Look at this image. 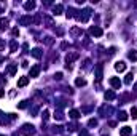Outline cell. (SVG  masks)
<instances>
[{
    "label": "cell",
    "mask_w": 137,
    "mask_h": 136,
    "mask_svg": "<svg viewBox=\"0 0 137 136\" xmlns=\"http://www.w3.org/2000/svg\"><path fill=\"white\" fill-rule=\"evenodd\" d=\"M34 133H35V126H34V125L26 123L22 128H21V134H24V136H30V134H34Z\"/></svg>",
    "instance_id": "cell-1"
},
{
    "label": "cell",
    "mask_w": 137,
    "mask_h": 136,
    "mask_svg": "<svg viewBox=\"0 0 137 136\" xmlns=\"http://www.w3.org/2000/svg\"><path fill=\"white\" fill-rule=\"evenodd\" d=\"M89 34H91V35H94V37H102L104 31L100 29L99 26H93V27H91V29H89Z\"/></svg>",
    "instance_id": "cell-2"
},
{
    "label": "cell",
    "mask_w": 137,
    "mask_h": 136,
    "mask_svg": "<svg viewBox=\"0 0 137 136\" xmlns=\"http://www.w3.org/2000/svg\"><path fill=\"white\" fill-rule=\"evenodd\" d=\"M75 59H78V53H69L67 54V56H66V62H67V64H72V62H74Z\"/></svg>",
    "instance_id": "cell-3"
},
{
    "label": "cell",
    "mask_w": 137,
    "mask_h": 136,
    "mask_svg": "<svg viewBox=\"0 0 137 136\" xmlns=\"http://www.w3.org/2000/svg\"><path fill=\"white\" fill-rule=\"evenodd\" d=\"M131 134H132L131 126H123V128H120V136H131Z\"/></svg>",
    "instance_id": "cell-4"
},
{
    "label": "cell",
    "mask_w": 137,
    "mask_h": 136,
    "mask_svg": "<svg viewBox=\"0 0 137 136\" xmlns=\"http://www.w3.org/2000/svg\"><path fill=\"white\" fill-rule=\"evenodd\" d=\"M108 82H110V85H112L113 88H120V87H121V80L118 78V77H112Z\"/></svg>",
    "instance_id": "cell-5"
},
{
    "label": "cell",
    "mask_w": 137,
    "mask_h": 136,
    "mask_svg": "<svg viewBox=\"0 0 137 136\" xmlns=\"http://www.w3.org/2000/svg\"><path fill=\"white\" fill-rule=\"evenodd\" d=\"M115 70H116V72H124V70H126V64H124L123 61L115 62Z\"/></svg>",
    "instance_id": "cell-6"
},
{
    "label": "cell",
    "mask_w": 137,
    "mask_h": 136,
    "mask_svg": "<svg viewBox=\"0 0 137 136\" xmlns=\"http://www.w3.org/2000/svg\"><path fill=\"white\" fill-rule=\"evenodd\" d=\"M27 83H29V77H19V80H18V87L19 88H22V87H26Z\"/></svg>",
    "instance_id": "cell-7"
},
{
    "label": "cell",
    "mask_w": 137,
    "mask_h": 136,
    "mask_svg": "<svg viewBox=\"0 0 137 136\" xmlns=\"http://www.w3.org/2000/svg\"><path fill=\"white\" fill-rule=\"evenodd\" d=\"M32 56H34L35 59H40V58L43 56V51H42L40 48H34V50H32Z\"/></svg>",
    "instance_id": "cell-8"
},
{
    "label": "cell",
    "mask_w": 137,
    "mask_h": 136,
    "mask_svg": "<svg viewBox=\"0 0 137 136\" xmlns=\"http://www.w3.org/2000/svg\"><path fill=\"white\" fill-rule=\"evenodd\" d=\"M38 74H40V66L35 64V66L30 69V77H38Z\"/></svg>",
    "instance_id": "cell-9"
},
{
    "label": "cell",
    "mask_w": 137,
    "mask_h": 136,
    "mask_svg": "<svg viewBox=\"0 0 137 136\" xmlns=\"http://www.w3.org/2000/svg\"><path fill=\"white\" fill-rule=\"evenodd\" d=\"M32 23V18L30 16H22L21 19H19V24L21 26H27V24H30Z\"/></svg>",
    "instance_id": "cell-10"
},
{
    "label": "cell",
    "mask_w": 137,
    "mask_h": 136,
    "mask_svg": "<svg viewBox=\"0 0 137 136\" xmlns=\"http://www.w3.org/2000/svg\"><path fill=\"white\" fill-rule=\"evenodd\" d=\"M104 98L107 99V101H112V99H115V93L112 91V90H108V91H105V95H104Z\"/></svg>",
    "instance_id": "cell-11"
},
{
    "label": "cell",
    "mask_w": 137,
    "mask_h": 136,
    "mask_svg": "<svg viewBox=\"0 0 137 136\" xmlns=\"http://www.w3.org/2000/svg\"><path fill=\"white\" fill-rule=\"evenodd\" d=\"M16 70H18V64H10V66H8V74H10V75H14Z\"/></svg>",
    "instance_id": "cell-12"
},
{
    "label": "cell",
    "mask_w": 137,
    "mask_h": 136,
    "mask_svg": "<svg viewBox=\"0 0 137 136\" xmlns=\"http://www.w3.org/2000/svg\"><path fill=\"white\" fill-rule=\"evenodd\" d=\"M69 117H70V119H74V120H77L78 117H80V112H78V111H75V109H72V111L69 112Z\"/></svg>",
    "instance_id": "cell-13"
},
{
    "label": "cell",
    "mask_w": 137,
    "mask_h": 136,
    "mask_svg": "<svg viewBox=\"0 0 137 136\" xmlns=\"http://www.w3.org/2000/svg\"><path fill=\"white\" fill-rule=\"evenodd\" d=\"M96 78H97V80L102 78V64H99V66L96 67Z\"/></svg>",
    "instance_id": "cell-14"
},
{
    "label": "cell",
    "mask_w": 137,
    "mask_h": 136,
    "mask_svg": "<svg viewBox=\"0 0 137 136\" xmlns=\"http://www.w3.org/2000/svg\"><path fill=\"white\" fill-rule=\"evenodd\" d=\"M53 11H54V15L58 16V15H61V13L64 11V6H62V5L59 3V5H56V6H54V10H53Z\"/></svg>",
    "instance_id": "cell-15"
},
{
    "label": "cell",
    "mask_w": 137,
    "mask_h": 136,
    "mask_svg": "<svg viewBox=\"0 0 137 136\" xmlns=\"http://www.w3.org/2000/svg\"><path fill=\"white\" fill-rule=\"evenodd\" d=\"M8 27V19L6 18H2V19H0V29H6Z\"/></svg>",
    "instance_id": "cell-16"
},
{
    "label": "cell",
    "mask_w": 137,
    "mask_h": 136,
    "mask_svg": "<svg viewBox=\"0 0 137 136\" xmlns=\"http://www.w3.org/2000/svg\"><path fill=\"white\" fill-rule=\"evenodd\" d=\"M24 8H26L27 11H29V10H34V8H35V2H27V3H24Z\"/></svg>",
    "instance_id": "cell-17"
},
{
    "label": "cell",
    "mask_w": 137,
    "mask_h": 136,
    "mask_svg": "<svg viewBox=\"0 0 137 136\" xmlns=\"http://www.w3.org/2000/svg\"><path fill=\"white\" fill-rule=\"evenodd\" d=\"M127 58L131 61H137V51H129L127 53Z\"/></svg>",
    "instance_id": "cell-18"
},
{
    "label": "cell",
    "mask_w": 137,
    "mask_h": 136,
    "mask_svg": "<svg viewBox=\"0 0 137 136\" xmlns=\"http://www.w3.org/2000/svg\"><path fill=\"white\" fill-rule=\"evenodd\" d=\"M75 85H77V87H85V85H86V80H85V78H77V80H75Z\"/></svg>",
    "instance_id": "cell-19"
},
{
    "label": "cell",
    "mask_w": 137,
    "mask_h": 136,
    "mask_svg": "<svg viewBox=\"0 0 137 136\" xmlns=\"http://www.w3.org/2000/svg\"><path fill=\"white\" fill-rule=\"evenodd\" d=\"M118 119H120L121 122H126L127 120V114L126 112H120V114H118Z\"/></svg>",
    "instance_id": "cell-20"
},
{
    "label": "cell",
    "mask_w": 137,
    "mask_h": 136,
    "mask_svg": "<svg viewBox=\"0 0 137 136\" xmlns=\"http://www.w3.org/2000/svg\"><path fill=\"white\" fill-rule=\"evenodd\" d=\"M54 119H56V120H64V114L58 111L56 114H54Z\"/></svg>",
    "instance_id": "cell-21"
},
{
    "label": "cell",
    "mask_w": 137,
    "mask_h": 136,
    "mask_svg": "<svg viewBox=\"0 0 137 136\" xmlns=\"http://www.w3.org/2000/svg\"><path fill=\"white\" fill-rule=\"evenodd\" d=\"M48 117H50V111H46V109H45V111L42 112V119H43V120H48Z\"/></svg>",
    "instance_id": "cell-22"
},
{
    "label": "cell",
    "mask_w": 137,
    "mask_h": 136,
    "mask_svg": "<svg viewBox=\"0 0 137 136\" xmlns=\"http://www.w3.org/2000/svg\"><path fill=\"white\" fill-rule=\"evenodd\" d=\"M10 48H11V51H16V50H18V43H16L14 40H11V43H10Z\"/></svg>",
    "instance_id": "cell-23"
},
{
    "label": "cell",
    "mask_w": 137,
    "mask_h": 136,
    "mask_svg": "<svg viewBox=\"0 0 137 136\" xmlns=\"http://www.w3.org/2000/svg\"><path fill=\"white\" fill-rule=\"evenodd\" d=\"M27 104H29V101H21L19 104H18V107H19V109H26Z\"/></svg>",
    "instance_id": "cell-24"
},
{
    "label": "cell",
    "mask_w": 137,
    "mask_h": 136,
    "mask_svg": "<svg viewBox=\"0 0 137 136\" xmlns=\"http://www.w3.org/2000/svg\"><path fill=\"white\" fill-rule=\"evenodd\" d=\"M131 117H132V119H137V107L131 109Z\"/></svg>",
    "instance_id": "cell-25"
},
{
    "label": "cell",
    "mask_w": 137,
    "mask_h": 136,
    "mask_svg": "<svg viewBox=\"0 0 137 136\" xmlns=\"http://www.w3.org/2000/svg\"><path fill=\"white\" fill-rule=\"evenodd\" d=\"M3 123H6V119H5V115H3V112L0 111V125H3Z\"/></svg>",
    "instance_id": "cell-26"
},
{
    "label": "cell",
    "mask_w": 137,
    "mask_h": 136,
    "mask_svg": "<svg viewBox=\"0 0 137 136\" xmlns=\"http://www.w3.org/2000/svg\"><path fill=\"white\" fill-rule=\"evenodd\" d=\"M124 82H126L127 85H129L131 82H132V74H127V75H126V80H124Z\"/></svg>",
    "instance_id": "cell-27"
},
{
    "label": "cell",
    "mask_w": 137,
    "mask_h": 136,
    "mask_svg": "<svg viewBox=\"0 0 137 136\" xmlns=\"http://www.w3.org/2000/svg\"><path fill=\"white\" fill-rule=\"evenodd\" d=\"M88 125H89V126H96V125H97V120H96V119H91V120L88 122Z\"/></svg>",
    "instance_id": "cell-28"
},
{
    "label": "cell",
    "mask_w": 137,
    "mask_h": 136,
    "mask_svg": "<svg viewBox=\"0 0 137 136\" xmlns=\"http://www.w3.org/2000/svg\"><path fill=\"white\" fill-rule=\"evenodd\" d=\"M54 78H56V80H61V78H62V72H58V74H54Z\"/></svg>",
    "instance_id": "cell-29"
},
{
    "label": "cell",
    "mask_w": 137,
    "mask_h": 136,
    "mask_svg": "<svg viewBox=\"0 0 137 136\" xmlns=\"http://www.w3.org/2000/svg\"><path fill=\"white\" fill-rule=\"evenodd\" d=\"M11 34L16 37V35H19V31H18V29H13V31H11Z\"/></svg>",
    "instance_id": "cell-30"
},
{
    "label": "cell",
    "mask_w": 137,
    "mask_h": 136,
    "mask_svg": "<svg viewBox=\"0 0 137 136\" xmlns=\"http://www.w3.org/2000/svg\"><path fill=\"white\" fill-rule=\"evenodd\" d=\"M3 95H5V90L0 87V98H3Z\"/></svg>",
    "instance_id": "cell-31"
},
{
    "label": "cell",
    "mask_w": 137,
    "mask_h": 136,
    "mask_svg": "<svg viewBox=\"0 0 137 136\" xmlns=\"http://www.w3.org/2000/svg\"><path fill=\"white\" fill-rule=\"evenodd\" d=\"M3 48H5V42L0 40V50H3Z\"/></svg>",
    "instance_id": "cell-32"
},
{
    "label": "cell",
    "mask_w": 137,
    "mask_h": 136,
    "mask_svg": "<svg viewBox=\"0 0 137 136\" xmlns=\"http://www.w3.org/2000/svg\"><path fill=\"white\" fill-rule=\"evenodd\" d=\"M80 136H89V134H88L86 131H81V133H80Z\"/></svg>",
    "instance_id": "cell-33"
},
{
    "label": "cell",
    "mask_w": 137,
    "mask_h": 136,
    "mask_svg": "<svg viewBox=\"0 0 137 136\" xmlns=\"http://www.w3.org/2000/svg\"><path fill=\"white\" fill-rule=\"evenodd\" d=\"M2 11H3V8H2V6H0V13H2Z\"/></svg>",
    "instance_id": "cell-34"
},
{
    "label": "cell",
    "mask_w": 137,
    "mask_h": 136,
    "mask_svg": "<svg viewBox=\"0 0 137 136\" xmlns=\"http://www.w3.org/2000/svg\"><path fill=\"white\" fill-rule=\"evenodd\" d=\"M134 90H137V83H135V85H134Z\"/></svg>",
    "instance_id": "cell-35"
},
{
    "label": "cell",
    "mask_w": 137,
    "mask_h": 136,
    "mask_svg": "<svg viewBox=\"0 0 137 136\" xmlns=\"http://www.w3.org/2000/svg\"><path fill=\"white\" fill-rule=\"evenodd\" d=\"M0 62H2V58H0Z\"/></svg>",
    "instance_id": "cell-36"
},
{
    "label": "cell",
    "mask_w": 137,
    "mask_h": 136,
    "mask_svg": "<svg viewBox=\"0 0 137 136\" xmlns=\"http://www.w3.org/2000/svg\"><path fill=\"white\" fill-rule=\"evenodd\" d=\"M0 136H3V134H0Z\"/></svg>",
    "instance_id": "cell-37"
}]
</instances>
